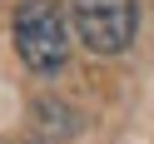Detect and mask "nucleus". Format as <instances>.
Segmentation results:
<instances>
[{"label": "nucleus", "mask_w": 154, "mask_h": 144, "mask_svg": "<svg viewBox=\"0 0 154 144\" xmlns=\"http://www.w3.org/2000/svg\"><path fill=\"white\" fill-rule=\"evenodd\" d=\"M15 55L35 75H50L70 55V10L60 0H20L15 10Z\"/></svg>", "instance_id": "f257e3e1"}, {"label": "nucleus", "mask_w": 154, "mask_h": 144, "mask_svg": "<svg viewBox=\"0 0 154 144\" xmlns=\"http://www.w3.org/2000/svg\"><path fill=\"white\" fill-rule=\"evenodd\" d=\"M70 30L80 35L85 50L94 55H119L129 50L134 25H139V5L134 0H70Z\"/></svg>", "instance_id": "f03ea898"}]
</instances>
